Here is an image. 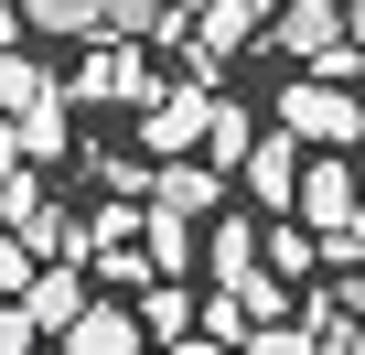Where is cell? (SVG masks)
Listing matches in <instances>:
<instances>
[{"mask_svg": "<svg viewBox=\"0 0 365 355\" xmlns=\"http://www.w3.org/2000/svg\"><path fill=\"white\" fill-rule=\"evenodd\" d=\"M279 129H301L312 151H354V140H365L354 65H301V86H279Z\"/></svg>", "mask_w": 365, "mask_h": 355, "instance_id": "1", "label": "cell"}, {"mask_svg": "<svg viewBox=\"0 0 365 355\" xmlns=\"http://www.w3.org/2000/svg\"><path fill=\"white\" fill-rule=\"evenodd\" d=\"M269 44H279L290 65H354V76H365V44H354V11H344V0H279Z\"/></svg>", "mask_w": 365, "mask_h": 355, "instance_id": "2", "label": "cell"}, {"mask_svg": "<svg viewBox=\"0 0 365 355\" xmlns=\"http://www.w3.org/2000/svg\"><path fill=\"white\" fill-rule=\"evenodd\" d=\"M65 86H76V108H150V97H161L150 65H140V44H118V33H97L86 65H76Z\"/></svg>", "mask_w": 365, "mask_h": 355, "instance_id": "3", "label": "cell"}, {"mask_svg": "<svg viewBox=\"0 0 365 355\" xmlns=\"http://www.w3.org/2000/svg\"><path fill=\"white\" fill-rule=\"evenodd\" d=\"M205 129H215V76H194V86H161V97L140 108V151H161V161L205 151Z\"/></svg>", "mask_w": 365, "mask_h": 355, "instance_id": "4", "label": "cell"}, {"mask_svg": "<svg viewBox=\"0 0 365 355\" xmlns=\"http://www.w3.org/2000/svg\"><path fill=\"white\" fill-rule=\"evenodd\" d=\"M269 22H279L269 0H205L194 11V76H226V54H247Z\"/></svg>", "mask_w": 365, "mask_h": 355, "instance_id": "5", "label": "cell"}, {"mask_svg": "<svg viewBox=\"0 0 365 355\" xmlns=\"http://www.w3.org/2000/svg\"><path fill=\"white\" fill-rule=\"evenodd\" d=\"M301 172H312V161H301V129H269V140L247 151V194H258L269 216H301Z\"/></svg>", "mask_w": 365, "mask_h": 355, "instance_id": "6", "label": "cell"}, {"mask_svg": "<svg viewBox=\"0 0 365 355\" xmlns=\"http://www.w3.org/2000/svg\"><path fill=\"white\" fill-rule=\"evenodd\" d=\"M354 205H365V194H354V172H344V151H322V161L301 172V216H312L322 237H344V226H354Z\"/></svg>", "mask_w": 365, "mask_h": 355, "instance_id": "7", "label": "cell"}, {"mask_svg": "<svg viewBox=\"0 0 365 355\" xmlns=\"http://www.w3.org/2000/svg\"><path fill=\"white\" fill-rule=\"evenodd\" d=\"M65 344H76V355H140V344H150V323H140V312H118V301H86V323H76Z\"/></svg>", "mask_w": 365, "mask_h": 355, "instance_id": "8", "label": "cell"}, {"mask_svg": "<svg viewBox=\"0 0 365 355\" xmlns=\"http://www.w3.org/2000/svg\"><path fill=\"white\" fill-rule=\"evenodd\" d=\"M215 194H226V172H215V161H194V151H182L161 184H150V205H172V216H215Z\"/></svg>", "mask_w": 365, "mask_h": 355, "instance_id": "9", "label": "cell"}, {"mask_svg": "<svg viewBox=\"0 0 365 355\" xmlns=\"http://www.w3.org/2000/svg\"><path fill=\"white\" fill-rule=\"evenodd\" d=\"M140 323H150V344H182V334H194V323H205V301H194V291H182V280L161 269V280L140 291Z\"/></svg>", "mask_w": 365, "mask_h": 355, "instance_id": "10", "label": "cell"}, {"mask_svg": "<svg viewBox=\"0 0 365 355\" xmlns=\"http://www.w3.org/2000/svg\"><path fill=\"white\" fill-rule=\"evenodd\" d=\"M65 119H76V86H54L43 108H22V119H11V151H22V161H54V151H65Z\"/></svg>", "mask_w": 365, "mask_h": 355, "instance_id": "11", "label": "cell"}, {"mask_svg": "<svg viewBox=\"0 0 365 355\" xmlns=\"http://www.w3.org/2000/svg\"><path fill=\"white\" fill-rule=\"evenodd\" d=\"M22 301H33V312H43L54 334H76V323H86V269H65V259H43V280H33Z\"/></svg>", "mask_w": 365, "mask_h": 355, "instance_id": "12", "label": "cell"}, {"mask_svg": "<svg viewBox=\"0 0 365 355\" xmlns=\"http://www.w3.org/2000/svg\"><path fill=\"white\" fill-rule=\"evenodd\" d=\"M22 33H54V44H97L108 11L97 0H22Z\"/></svg>", "mask_w": 365, "mask_h": 355, "instance_id": "13", "label": "cell"}, {"mask_svg": "<svg viewBox=\"0 0 365 355\" xmlns=\"http://www.w3.org/2000/svg\"><path fill=\"white\" fill-rule=\"evenodd\" d=\"M54 86H65L54 65H33V54H0V108H11V119H22V108H43Z\"/></svg>", "mask_w": 365, "mask_h": 355, "instance_id": "14", "label": "cell"}, {"mask_svg": "<svg viewBox=\"0 0 365 355\" xmlns=\"http://www.w3.org/2000/svg\"><path fill=\"white\" fill-rule=\"evenodd\" d=\"M194 226H205V216H172V205H150V269H172V280L194 269Z\"/></svg>", "mask_w": 365, "mask_h": 355, "instance_id": "15", "label": "cell"}, {"mask_svg": "<svg viewBox=\"0 0 365 355\" xmlns=\"http://www.w3.org/2000/svg\"><path fill=\"white\" fill-rule=\"evenodd\" d=\"M247 151H258L247 108H226V97H215V129H205V161H215V172H247Z\"/></svg>", "mask_w": 365, "mask_h": 355, "instance_id": "16", "label": "cell"}, {"mask_svg": "<svg viewBox=\"0 0 365 355\" xmlns=\"http://www.w3.org/2000/svg\"><path fill=\"white\" fill-rule=\"evenodd\" d=\"M237 355H322V323H279V312H269V323H258Z\"/></svg>", "mask_w": 365, "mask_h": 355, "instance_id": "17", "label": "cell"}, {"mask_svg": "<svg viewBox=\"0 0 365 355\" xmlns=\"http://www.w3.org/2000/svg\"><path fill=\"white\" fill-rule=\"evenodd\" d=\"M86 172H97V184H108V194H150V184H161V172H140V161H129V151H97V161H86Z\"/></svg>", "mask_w": 365, "mask_h": 355, "instance_id": "18", "label": "cell"}, {"mask_svg": "<svg viewBox=\"0 0 365 355\" xmlns=\"http://www.w3.org/2000/svg\"><path fill=\"white\" fill-rule=\"evenodd\" d=\"M0 216H11V226H43L54 205H43V184H33V172H11V184H0Z\"/></svg>", "mask_w": 365, "mask_h": 355, "instance_id": "19", "label": "cell"}, {"mask_svg": "<svg viewBox=\"0 0 365 355\" xmlns=\"http://www.w3.org/2000/svg\"><path fill=\"white\" fill-rule=\"evenodd\" d=\"M161 355H237L226 334H182V344H161Z\"/></svg>", "mask_w": 365, "mask_h": 355, "instance_id": "20", "label": "cell"}, {"mask_svg": "<svg viewBox=\"0 0 365 355\" xmlns=\"http://www.w3.org/2000/svg\"><path fill=\"white\" fill-rule=\"evenodd\" d=\"M333 259H365V205H354V226L333 237Z\"/></svg>", "mask_w": 365, "mask_h": 355, "instance_id": "21", "label": "cell"}, {"mask_svg": "<svg viewBox=\"0 0 365 355\" xmlns=\"http://www.w3.org/2000/svg\"><path fill=\"white\" fill-rule=\"evenodd\" d=\"M54 355H76V344H65V334H54Z\"/></svg>", "mask_w": 365, "mask_h": 355, "instance_id": "22", "label": "cell"}, {"mask_svg": "<svg viewBox=\"0 0 365 355\" xmlns=\"http://www.w3.org/2000/svg\"><path fill=\"white\" fill-rule=\"evenodd\" d=\"M354 151H365V140H354Z\"/></svg>", "mask_w": 365, "mask_h": 355, "instance_id": "23", "label": "cell"}]
</instances>
